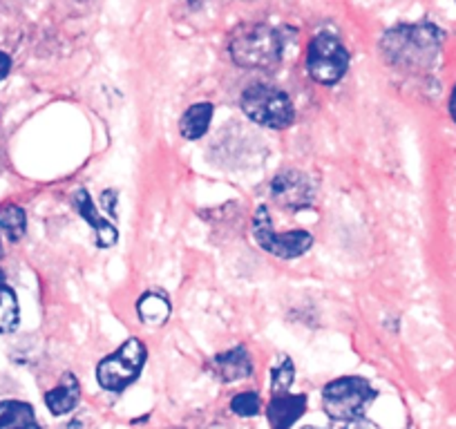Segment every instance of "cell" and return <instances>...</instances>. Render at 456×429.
<instances>
[{"label": "cell", "instance_id": "obj_6", "mask_svg": "<svg viewBox=\"0 0 456 429\" xmlns=\"http://www.w3.org/2000/svg\"><path fill=\"white\" fill-rule=\"evenodd\" d=\"M306 69L311 78L322 85H333L349 69V52L333 34L320 32L306 52Z\"/></svg>", "mask_w": 456, "mask_h": 429}, {"label": "cell", "instance_id": "obj_15", "mask_svg": "<svg viewBox=\"0 0 456 429\" xmlns=\"http://www.w3.org/2000/svg\"><path fill=\"white\" fill-rule=\"evenodd\" d=\"M137 315L142 318L143 325L161 327L170 318V302L164 293H143L142 300L137 302Z\"/></svg>", "mask_w": 456, "mask_h": 429}, {"label": "cell", "instance_id": "obj_1", "mask_svg": "<svg viewBox=\"0 0 456 429\" xmlns=\"http://www.w3.org/2000/svg\"><path fill=\"white\" fill-rule=\"evenodd\" d=\"M443 34L432 25H403L383 38V52L389 63L401 68H425L436 59Z\"/></svg>", "mask_w": 456, "mask_h": 429}, {"label": "cell", "instance_id": "obj_2", "mask_svg": "<svg viewBox=\"0 0 456 429\" xmlns=\"http://www.w3.org/2000/svg\"><path fill=\"white\" fill-rule=\"evenodd\" d=\"M231 59L247 69H271L282 61V36L269 25H242L228 43Z\"/></svg>", "mask_w": 456, "mask_h": 429}, {"label": "cell", "instance_id": "obj_22", "mask_svg": "<svg viewBox=\"0 0 456 429\" xmlns=\"http://www.w3.org/2000/svg\"><path fill=\"white\" fill-rule=\"evenodd\" d=\"M450 115L456 124V85H454V90H452V96H450Z\"/></svg>", "mask_w": 456, "mask_h": 429}, {"label": "cell", "instance_id": "obj_8", "mask_svg": "<svg viewBox=\"0 0 456 429\" xmlns=\"http://www.w3.org/2000/svg\"><path fill=\"white\" fill-rule=\"evenodd\" d=\"M275 199L280 201L287 208H305L314 199V188L311 182L305 174L296 173V170H289V173L278 174L273 179V186H271Z\"/></svg>", "mask_w": 456, "mask_h": 429}, {"label": "cell", "instance_id": "obj_3", "mask_svg": "<svg viewBox=\"0 0 456 429\" xmlns=\"http://www.w3.org/2000/svg\"><path fill=\"white\" fill-rule=\"evenodd\" d=\"M242 110L248 119L271 130H284L296 121V108L280 87L256 83L242 94Z\"/></svg>", "mask_w": 456, "mask_h": 429}, {"label": "cell", "instance_id": "obj_9", "mask_svg": "<svg viewBox=\"0 0 456 429\" xmlns=\"http://www.w3.org/2000/svg\"><path fill=\"white\" fill-rule=\"evenodd\" d=\"M305 411V393H282V396L271 398V402L266 405V420H269L271 429H291Z\"/></svg>", "mask_w": 456, "mask_h": 429}, {"label": "cell", "instance_id": "obj_4", "mask_svg": "<svg viewBox=\"0 0 456 429\" xmlns=\"http://www.w3.org/2000/svg\"><path fill=\"white\" fill-rule=\"evenodd\" d=\"M374 398L376 392L370 380L361 378V376H345L324 387L322 407L329 418H333L336 423H349L354 418H361L362 409Z\"/></svg>", "mask_w": 456, "mask_h": 429}, {"label": "cell", "instance_id": "obj_23", "mask_svg": "<svg viewBox=\"0 0 456 429\" xmlns=\"http://www.w3.org/2000/svg\"><path fill=\"white\" fill-rule=\"evenodd\" d=\"M0 279H3V271H0Z\"/></svg>", "mask_w": 456, "mask_h": 429}, {"label": "cell", "instance_id": "obj_24", "mask_svg": "<svg viewBox=\"0 0 456 429\" xmlns=\"http://www.w3.org/2000/svg\"><path fill=\"white\" fill-rule=\"evenodd\" d=\"M305 429H315V427H305Z\"/></svg>", "mask_w": 456, "mask_h": 429}, {"label": "cell", "instance_id": "obj_14", "mask_svg": "<svg viewBox=\"0 0 456 429\" xmlns=\"http://www.w3.org/2000/svg\"><path fill=\"white\" fill-rule=\"evenodd\" d=\"M213 103H195L191 105L186 112H183L182 121H179V133L188 139V142H195L201 139L208 133V125L213 121Z\"/></svg>", "mask_w": 456, "mask_h": 429}, {"label": "cell", "instance_id": "obj_12", "mask_svg": "<svg viewBox=\"0 0 456 429\" xmlns=\"http://www.w3.org/2000/svg\"><path fill=\"white\" fill-rule=\"evenodd\" d=\"M78 398H81V384L77 376L63 374L61 383L45 393V405L54 416H63L78 405Z\"/></svg>", "mask_w": 456, "mask_h": 429}, {"label": "cell", "instance_id": "obj_5", "mask_svg": "<svg viewBox=\"0 0 456 429\" xmlns=\"http://www.w3.org/2000/svg\"><path fill=\"white\" fill-rule=\"evenodd\" d=\"M146 344L137 338H130L121 344L114 353L99 362L96 367V380L105 392H124L134 383L146 365Z\"/></svg>", "mask_w": 456, "mask_h": 429}, {"label": "cell", "instance_id": "obj_20", "mask_svg": "<svg viewBox=\"0 0 456 429\" xmlns=\"http://www.w3.org/2000/svg\"><path fill=\"white\" fill-rule=\"evenodd\" d=\"M342 429H376V427L370 423V420H365V416H361V418H354L349 420V423H342Z\"/></svg>", "mask_w": 456, "mask_h": 429}, {"label": "cell", "instance_id": "obj_11", "mask_svg": "<svg viewBox=\"0 0 456 429\" xmlns=\"http://www.w3.org/2000/svg\"><path fill=\"white\" fill-rule=\"evenodd\" d=\"M210 369L224 380V383H235V380L248 378L253 374L251 356L244 347H235L226 353H219L210 360Z\"/></svg>", "mask_w": 456, "mask_h": 429}, {"label": "cell", "instance_id": "obj_21", "mask_svg": "<svg viewBox=\"0 0 456 429\" xmlns=\"http://www.w3.org/2000/svg\"><path fill=\"white\" fill-rule=\"evenodd\" d=\"M10 69H12L10 54H5V52H0V81H5L7 74H10Z\"/></svg>", "mask_w": 456, "mask_h": 429}, {"label": "cell", "instance_id": "obj_19", "mask_svg": "<svg viewBox=\"0 0 456 429\" xmlns=\"http://www.w3.org/2000/svg\"><path fill=\"white\" fill-rule=\"evenodd\" d=\"M260 396H257L256 392H244V393H238V396L231 401V409L235 411L238 416H257L260 414Z\"/></svg>", "mask_w": 456, "mask_h": 429}, {"label": "cell", "instance_id": "obj_16", "mask_svg": "<svg viewBox=\"0 0 456 429\" xmlns=\"http://www.w3.org/2000/svg\"><path fill=\"white\" fill-rule=\"evenodd\" d=\"M19 297L7 284L0 282V334H10L19 327Z\"/></svg>", "mask_w": 456, "mask_h": 429}, {"label": "cell", "instance_id": "obj_7", "mask_svg": "<svg viewBox=\"0 0 456 429\" xmlns=\"http://www.w3.org/2000/svg\"><path fill=\"white\" fill-rule=\"evenodd\" d=\"M253 238L265 248L266 253L282 260H296V257L305 255L311 247H314V235L306 231H289V233L278 235L273 231V222L266 206H260L253 217Z\"/></svg>", "mask_w": 456, "mask_h": 429}, {"label": "cell", "instance_id": "obj_10", "mask_svg": "<svg viewBox=\"0 0 456 429\" xmlns=\"http://www.w3.org/2000/svg\"><path fill=\"white\" fill-rule=\"evenodd\" d=\"M74 204H77V208H78V213H81L83 220H86L87 224L94 229L96 244H99L101 248L114 247V244H117V239H119V231H117V226L114 224H110L103 214H99V210H96L90 192L78 190L77 195H74Z\"/></svg>", "mask_w": 456, "mask_h": 429}, {"label": "cell", "instance_id": "obj_17", "mask_svg": "<svg viewBox=\"0 0 456 429\" xmlns=\"http://www.w3.org/2000/svg\"><path fill=\"white\" fill-rule=\"evenodd\" d=\"M0 231L12 242H19L25 235V231H28V214H25V210L16 204H7L5 208H0Z\"/></svg>", "mask_w": 456, "mask_h": 429}, {"label": "cell", "instance_id": "obj_13", "mask_svg": "<svg viewBox=\"0 0 456 429\" xmlns=\"http://www.w3.org/2000/svg\"><path fill=\"white\" fill-rule=\"evenodd\" d=\"M0 429H41V425L28 402L0 401Z\"/></svg>", "mask_w": 456, "mask_h": 429}, {"label": "cell", "instance_id": "obj_18", "mask_svg": "<svg viewBox=\"0 0 456 429\" xmlns=\"http://www.w3.org/2000/svg\"><path fill=\"white\" fill-rule=\"evenodd\" d=\"M293 380H296V369H293L291 358L280 356L275 367L271 369V392L273 396H282V393H289Z\"/></svg>", "mask_w": 456, "mask_h": 429}]
</instances>
